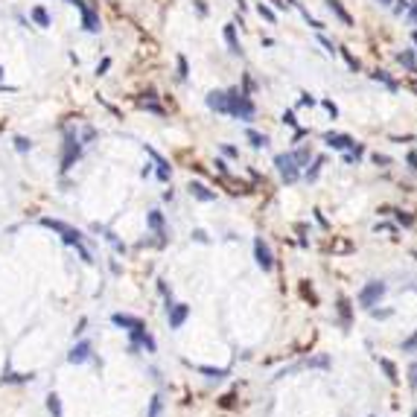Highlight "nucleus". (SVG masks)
I'll return each instance as SVG.
<instances>
[{"label": "nucleus", "instance_id": "obj_32", "mask_svg": "<svg viewBox=\"0 0 417 417\" xmlns=\"http://www.w3.org/2000/svg\"><path fill=\"white\" fill-rule=\"evenodd\" d=\"M341 56H344V62H347V67H350L353 73H359V62H356V56H353L347 47H341Z\"/></svg>", "mask_w": 417, "mask_h": 417}, {"label": "nucleus", "instance_id": "obj_28", "mask_svg": "<svg viewBox=\"0 0 417 417\" xmlns=\"http://www.w3.org/2000/svg\"><path fill=\"white\" fill-rule=\"evenodd\" d=\"M397 59H400V62L406 64V67H409V70H412V73H417V64H415V53H412V50H403V53H400V56H397Z\"/></svg>", "mask_w": 417, "mask_h": 417}, {"label": "nucleus", "instance_id": "obj_42", "mask_svg": "<svg viewBox=\"0 0 417 417\" xmlns=\"http://www.w3.org/2000/svg\"><path fill=\"white\" fill-rule=\"evenodd\" d=\"M283 123L292 128H298V120H295V111H283Z\"/></svg>", "mask_w": 417, "mask_h": 417}, {"label": "nucleus", "instance_id": "obj_56", "mask_svg": "<svg viewBox=\"0 0 417 417\" xmlns=\"http://www.w3.org/2000/svg\"><path fill=\"white\" fill-rule=\"evenodd\" d=\"M412 417H417V409H415V412H412Z\"/></svg>", "mask_w": 417, "mask_h": 417}, {"label": "nucleus", "instance_id": "obj_36", "mask_svg": "<svg viewBox=\"0 0 417 417\" xmlns=\"http://www.w3.org/2000/svg\"><path fill=\"white\" fill-rule=\"evenodd\" d=\"M315 102H318V99H315L312 94H301V99H298V105H301V108H312Z\"/></svg>", "mask_w": 417, "mask_h": 417}, {"label": "nucleus", "instance_id": "obj_49", "mask_svg": "<svg viewBox=\"0 0 417 417\" xmlns=\"http://www.w3.org/2000/svg\"><path fill=\"white\" fill-rule=\"evenodd\" d=\"M85 327H88V318H82V321H79V327L73 330V336H82V333H85Z\"/></svg>", "mask_w": 417, "mask_h": 417}, {"label": "nucleus", "instance_id": "obj_5", "mask_svg": "<svg viewBox=\"0 0 417 417\" xmlns=\"http://www.w3.org/2000/svg\"><path fill=\"white\" fill-rule=\"evenodd\" d=\"M274 166H277V172H280V178H283L286 184H295V181L301 178V166L295 163L292 152H280V155H274Z\"/></svg>", "mask_w": 417, "mask_h": 417}, {"label": "nucleus", "instance_id": "obj_6", "mask_svg": "<svg viewBox=\"0 0 417 417\" xmlns=\"http://www.w3.org/2000/svg\"><path fill=\"white\" fill-rule=\"evenodd\" d=\"M128 339H131L128 353H137L140 347H143L146 353H155V350H158V341L149 336V330H146V327H140V330H128Z\"/></svg>", "mask_w": 417, "mask_h": 417}, {"label": "nucleus", "instance_id": "obj_10", "mask_svg": "<svg viewBox=\"0 0 417 417\" xmlns=\"http://www.w3.org/2000/svg\"><path fill=\"white\" fill-rule=\"evenodd\" d=\"M187 318H190V306H187V303H172V306L166 309V321H169V330H181Z\"/></svg>", "mask_w": 417, "mask_h": 417}, {"label": "nucleus", "instance_id": "obj_45", "mask_svg": "<svg viewBox=\"0 0 417 417\" xmlns=\"http://www.w3.org/2000/svg\"><path fill=\"white\" fill-rule=\"evenodd\" d=\"M192 239H195V242H210V236H207L204 230H192Z\"/></svg>", "mask_w": 417, "mask_h": 417}, {"label": "nucleus", "instance_id": "obj_3", "mask_svg": "<svg viewBox=\"0 0 417 417\" xmlns=\"http://www.w3.org/2000/svg\"><path fill=\"white\" fill-rule=\"evenodd\" d=\"M385 292H388V286H385L382 280H371V283H365V286H362V292H359V298H356V301H359V306H362V309H374V306L385 298Z\"/></svg>", "mask_w": 417, "mask_h": 417}, {"label": "nucleus", "instance_id": "obj_53", "mask_svg": "<svg viewBox=\"0 0 417 417\" xmlns=\"http://www.w3.org/2000/svg\"><path fill=\"white\" fill-rule=\"evenodd\" d=\"M318 41H321V44H324V47H327V53H336V50H333V44H330V41H327V38H324V35H321Z\"/></svg>", "mask_w": 417, "mask_h": 417}, {"label": "nucleus", "instance_id": "obj_41", "mask_svg": "<svg viewBox=\"0 0 417 417\" xmlns=\"http://www.w3.org/2000/svg\"><path fill=\"white\" fill-rule=\"evenodd\" d=\"M368 312H371L374 318H391V315H394V309H368Z\"/></svg>", "mask_w": 417, "mask_h": 417}, {"label": "nucleus", "instance_id": "obj_21", "mask_svg": "<svg viewBox=\"0 0 417 417\" xmlns=\"http://www.w3.org/2000/svg\"><path fill=\"white\" fill-rule=\"evenodd\" d=\"M195 371H198V374H204L207 379H216V382L227 377V368H207V365H195Z\"/></svg>", "mask_w": 417, "mask_h": 417}, {"label": "nucleus", "instance_id": "obj_54", "mask_svg": "<svg viewBox=\"0 0 417 417\" xmlns=\"http://www.w3.org/2000/svg\"><path fill=\"white\" fill-rule=\"evenodd\" d=\"M409 21H412V24H417V3L412 6V12H409Z\"/></svg>", "mask_w": 417, "mask_h": 417}, {"label": "nucleus", "instance_id": "obj_51", "mask_svg": "<svg viewBox=\"0 0 417 417\" xmlns=\"http://www.w3.org/2000/svg\"><path fill=\"white\" fill-rule=\"evenodd\" d=\"M216 169H219V175H227V163L225 160H216Z\"/></svg>", "mask_w": 417, "mask_h": 417}, {"label": "nucleus", "instance_id": "obj_17", "mask_svg": "<svg viewBox=\"0 0 417 417\" xmlns=\"http://www.w3.org/2000/svg\"><path fill=\"white\" fill-rule=\"evenodd\" d=\"M327 6H330V12H336L339 15V21L344 24V27H353V18H350V12L341 6V0H327Z\"/></svg>", "mask_w": 417, "mask_h": 417}, {"label": "nucleus", "instance_id": "obj_39", "mask_svg": "<svg viewBox=\"0 0 417 417\" xmlns=\"http://www.w3.org/2000/svg\"><path fill=\"white\" fill-rule=\"evenodd\" d=\"M409 385H412V391H417V362L409 365Z\"/></svg>", "mask_w": 417, "mask_h": 417}, {"label": "nucleus", "instance_id": "obj_31", "mask_svg": "<svg viewBox=\"0 0 417 417\" xmlns=\"http://www.w3.org/2000/svg\"><path fill=\"white\" fill-rule=\"evenodd\" d=\"M15 149H18L21 155H27V152L32 149V140L30 137H15Z\"/></svg>", "mask_w": 417, "mask_h": 417}, {"label": "nucleus", "instance_id": "obj_33", "mask_svg": "<svg viewBox=\"0 0 417 417\" xmlns=\"http://www.w3.org/2000/svg\"><path fill=\"white\" fill-rule=\"evenodd\" d=\"M257 12H260V18H265L268 24H274V21H277V15H274V12H271L265 3H260V6H257Z\"/></svg>", "mask_w": 417, "mask_h": 417}, {"label": "nucleus", "instance_id": "obj_26", "mask_svg": "<svg viewBox=\"0 0 417 417\" xmlns=\"http://www.w3.org/2000/svg\"><path fill=\"white\" fill-rule=\"evenodd\" d=\"M32 21H35L38 27H50V15H47V9H44V6H35V9H32Z\"/></svg>", "mask_w": 417, "mask_h": 417}, {"label": "nucleus", "instance_id": "obj_44", "mask_svg": "<svg viewBox=\"0 0 417 417\" xmlns=\"http://www.w3.org/2000/svg\"><path fill=\"white\" fill-rule=\"evenodd\" d=\"M111 67V59H102V62L96 64V76H105V70Z\"/></svg>", "mask_w": 417, "mask_h": 417}, {"label": "nucleus", "instance_id": "obj_37", "mask_svg": "<svg viewBox=\"0 0 417 417\" xmlns=\"http://www.w3.org/2000/svg\"><path fill=\"white\" fill-rule=\"evenodd\" d=\"M140 108H146V111H152V114H158V117H163V114H166V111H163L160 105H155V102H146V99L140 102Z\"/></svg>", "mask_w": 417, "mask_h": 417}, {"label": "nucleus", "instance_id": "obj_18", "mask_svg": "<svg viewBox=\"0 0 417 417\" xmlns=\"http://www.w3.org/2000/svg\"><path fill=\"white\" fill-rule=\"evenodd\" d=\"M225 41H227V50H230L233 56H242V47H239V41H236V27H233V24L225 27Z\"/></svg>", "mask_w": 417, "mask_h": 417}, {"label": "nucleus", "instance_id": "obj_14", "mask_svg": "<svg viewBox=\"0 0 417 417\" xmlns=\"http://www.w3.org/2000/svg\"><path fill=\"white\" fill-rule=\"evenodd\" d=\"M324 143H327L330 149H353V146H356L353 137H347V134H333V131L324 134Z\"/></svg>", "mask_w": 417, "mask_h": 417}, {"label": "nucleus", "instance_id": "obj_7", "mask_svg": "<svg viewBox=\"0 0 417 417\" xmlns=\"http://www.w3.org/2000/svg\"><path fill=\"white\" fill-rule=\"evenodd\" d=\"M254 257H257V265H260L263 271H271V268H274V254H271V248H268V242H265L263 236L254 239Z\"/></svg>", "mask_w": 417, "mask_h": 417}, {"label": "nucleus", "instance_id": "obj_58", "mask_svg": "<svg viewBox=\"0 0 417 417\" xmlns=\"http://www.w3.org/2000/svg\"><path fill=\"white\" fill-rule=\"evenodd\" d=\"M382 3H385V6H388V3H391V0H382Z\"/></svg>", "mask_w": 417, "mask_h": 417}, {"label": "nucleus", "instance_id": "obj_23", "mask_svg": "<svg viewBox=\"0 0 417 417\" xmlns=\"http://www.w3.org/2000/svg\"><path fill=\"white\" fill-rule=\"evenodd\" d=\"M324 163H327V158H324V155H318V158L312 160V166H309V169L303 172V178H306L309 184H312V181H315V178L321 175V166H324Z\"/></svg>", "mask_w": 417, "mask_h": 417}, {"label": "nucleus", "instance_id": "obj_15", "mask_svg": "<svg viewBox=\"0 0 417 417\" xmlns=\"http://www.w3.org/2000/svg\"><path fill=\"white\" fill-rule=\"evenodd\" d=\"M301 368H321V371H327V368H330V359H327V356H312V359H306V362H301V365H295V368H286L280 377H286L292 371H301Z\"/></svg>", "mask_w": 417, "mask_h": 417}, {"label": "nucleus", "instance_id": "obj_48", "mask_svg": "<svg viewBox=\"0 0 417 417\" xmlns=\"http://www.w3.org/2000/svg\"><path fill=\"white\" fill-rule=\"evenodd\" d=\"M406 9H409V3H406V0H397V6H394V12H397V15H403Z\"/></svg>", "mask_w": 417, "mask_h": 417}, {"label": "nucleus", "instance_id": "obj_59", "mask_svg": "<svg viewBox=\"0 0 417 417\" xmlns=\"http://www.w3.org/2000/svg\"><path fill=\"white\" fill-rule=\"evenodd\" d=\"M371 417H374V415H371Z\"/></svg>", "mask_w": 417, "mask_h": 417}, {"label": "nucleus", "instance_id": "obj_13", "mask_svg": "<svg viewBox=\"0 0 417 417\" xmlns=\"http://www.w3.org/2000/svg\"><path fill=\"white\" fill-rule=\"evenodd\" d=\"M190 195L195 201H216V190H210L207 184H201V181H190Z\"/></svg>", "mask_w": 417, "mask_h": 417}, {"label": "nucleus", "instance_id": "obj_16", "mask_svg": "<svg viewBox=\"0 0 417 417\" xmlns=\"http://www.w3.org/2000/svg\"><path fill=\"white\" fill-rule=\"evenodd\" d=\"M339 321H341V327L344 330H350V324H353V306H350V301L341 295L339 298Z\"/></svg>", "mask_w": 417, "mask_h": 417}, {"label": "nucleus", "instance_id": "obj_43", "mask_svg": "<svg viewBox=\"0 0 417 417\" xmlns=\"http://www.w3.org/2000/svg\"><path fill=\"white\" fill-rule=\"evenodd\" d=\"M374 163H377V166H391V158H388V155H379V152H377V155H374Z\"/></svg>", "mask_w": 417, "mask_h": 417}, {"label": "nucleus", "instance_id": "obj_8", "mask_svg": "<svg viewBox=\"0 0 417 417\" xmlns=\"http://www.w3.org/2000/svg\"><path fill=\"white\" fill-rule=\"evenodd\" d=\"M67 3H73V6L82 12V27H85V32H99V15H96L85 0H67Z\"/></svg>", "mask_w": 417, "mask_h": 417}, {"label": "nucleus", "instance_id": "obj_40", "mask_svg": "<svg viewBox=\"0 0 417 417\" xmlns=\"http://www.w3.org/2000/svg\"><path fill=\"white\" fill-rule=\"evenodd\" d=\"M76 254L82 257V260H85V263H94V254H91V251H88V248H85V245H82V242H79V245H76Z\"/></svg>", "mask_w": 417, "mask_h": 417}, {"label": "nucleus", "instance_id": "obj_34", "mask_svg": "<svg viewBox=\"0 0 417 417\" xmlns=\"http://www.w3.org/2000/svg\"><path fill=\"white\" fill-rule=\"evenodd\" d=\"M32 374H6L3 377V382H30Z\"/></svg>", "mask_w": 417, "mask_h": 417}, {"label": "nucleus", "instance_id": "obj_52", "mask_svg": "<svg viewBox=\"0 0 417 417\" xmlns=\"http://www.w3.org/2000/svg\"><path fill=\"white\" fill-rule=\"evenodd\" d=\"M312 213H315V219H318V225H321V227H330V225H327V219L321 216V210H312Z\"/></svg>", "mask_w": 417, "mask_h": 417}, {"label": "nucleus", "instance_id": "obj_30", "mask_svg": "<svg viewBox=\"0 0 417 417\" xmlns=\"http://www.w3.org/2000/svg\"><path fill=\"white\" fill-rule=\"evenodd\" d=\"M400 347H403V353H417V330L406 339V341H403V344H400Z\"/></svg>", "mask_w": 417, "mask_h": 417}, {"label": "nucleus", "instance_id": "obj_25", "mask_svg": "<svg viewBox=\"0 0 417 417\" xmlns=\"http://www.w3.org/2000/svg\"><path fill=\"white\" fill-rule=\"evenodd\" d=\"M292 158H295L298 166H306L309 158H312V149H309V146H301V149H295V152H292Z\"/></svg>", "mask_w": 417, "mask_h": 417}, {"label": "nucleus", "instance_id": "obj_11", "mask_svg": "<svg viewBox=\"0 0 417 417\" xmlns=\"http://www.w3.org/2000/svg\"><path fill=\"white\" fill-rule=\"evenodd\" d=\"M111 324L114 327H123V330H140V327H146L143 324V318H137V315H128V312H114L111 315Z\"/></svg>", "mask_w": 417, "mask_h": 417}, {"label": "nucleus", "instance_id": "obj_55", "mask_svg": "<svg viewBox=\"0 0 417 417\" xmlns=\"http://www.w3.org/2000/svg\"><path fill=\"white\" fill-rule=\"evenodd\" d=\"M412 41H415V44H417V30H415V32H412Z\"/></svg>", "mask_w": 417, "mask_h": 417}, {"label": "nucleus", "instance_id": "obj_20", "mask_svg": "<svg viewBox=\"0 0 417 417\" xmlns=\"http://www.w3.org/2000/svg\"><path fill=\"white\" fill-rule=\"evenodd\" d=\"M245 140H248L254 149H265V146H268V134H260L254 128H245Z\"/></svg>", "mask_w": 417, "mask_h": 417}, {"label": "nucleus", "instance_id": "obj_46", "mask_svg": "<svg viewBox=\"0 0 417 417\" xmlns=\"http://www.w3.org/2000/svg\"><path fill=\"white\" fill-rule=\"evenodd\" d=\"M222 155L225 158H239V152H236L233 146H222Z\"/></svg>", "mask_w": 417, "mask_h": 417}, {"label": "nucleus", "instance_id": "obj_57", "mask_svg": "<svg viewBox=\"0 0 417 417\" xmlns=\"http://www.w3.org/2000/svg\"><path fill=\"white\" fill-rule=\"evenodd\" d=\"M0 79H3V67H0Z\"/></svg>", "mask_w": 417, "mask_h": 417}, {"label": "nucleus", "instance_id": "obj_4", "mask_svg": "<svg viewBox=\"0 0 417 417\" xmlns=\"http://www.w3.org/2000/svg\"><path fill=\"white\" fill-rule=\"evenodd\" d=\"M41 225H44V227H50V230H56V233L62 236V242H64V245H70V248H76V245L82 242V233H79L76 227H70V225L59 222V219H50V216H44V219H41Z\"/></svg>", "mask_w": 417, "mask_h": 417}, {"label": "nucleus", "instance_id": "obj_27", "mask_svg": "<svg viewBox=\"0 0 417 417\" xmlns=\"http://www.w3.org/2000/svg\"><path fill=\"white\" fill-rule=\"evenodd\" d=\"M391 213H394V219L403 225V227H415V216H409L406 210H391Z\"/></svg>", "mask_w": 417, "mask_h": 417}, {"label": "nucleus", "instance_id": "obj_12", "mask_svg": "<svg viewBox=\"0 0 417 417\" xmlns=\"http://www.w3.org/2000/svg\"><path fill=\"white\" fill-rule=\"evenodd\" d=\"M146 227L155 230L160 236V245L166 242V227H163V213H160V210H149V213H146Z\"/></svg>", "mask_w": 417, "mask_h": 417}, {"label": "nucleus", "instance_id": "obj_2", "mask_svg": "<svg viewBox=\"0 0 417 417\" xmlns=\"http://www.w3.org/2000/svg\"><path fill=\"white\" fill-rule=\"evenodd\" d=\"M79 158H82V140L76 137V128H64V143H62V172L73 169Z\"/></svg>", "mask_w": 417, "mask_h": 417}, {"label": "nucleus", "instance_id": "obj_35", "mask_svg": "<svg viewBox=\"0 0 417 417\" xmlns=\"http://www.w3.org/2000/svg\"><path fill=\"white\" fill-rule=\"evenodd\" d=\"M187 76H190V73H187V59H184V56H178V79H181V82H187Z\"/></svg>", "mask_w": 417, "mask_h": 417}, {"label": "nucleus", "instance_id": "obj_1", "mask_svg": "<svg viewBox=\"0 0 417 417\" xmlns=\"http://www.w3.org/2000/svg\"><path fill=\"white\" fill-rule=\"evenodd\" d=\"M227 117H233V120H254V114H257V108H254V102H251V96L248 94H242L239 88H230L227 91V111H225Z\"/></svg>", "mask_w": 417, "mask_h": 417}, {"label": "nucleus", "instance_id": "obj_24", "mask_svg": "<svg viewBox=\"0 0 417 417\" xmlns=\"http://www.w3.org/2000/svg\"><path fill=\"white\" fill-rule=\"evenodd\" d=\"M377 362H379V368L385 371V377H388V382H400V377H397V368H394V362H391V359H385V356H379Z\"/></svg>", "mask_w": 417, "mask_h": 417}, {"label": "nucleus", "instance_id": "obj_38", "mask_svg": "<svg viewBox=\"0 0 417 417\" xmlns=\"http://www.w3.org/2000/svg\"><path fill=\"white\" fill-rule=\"evenodd\" d=\"M321 105H324V108H327V114H330V117H333V120H336V117H339V108H336V102H333V99H321Z\"/></svg>", "mask_w": 417, "mask_h": 417}, {"label": "nucleus", "instance_id": "obj_9", "mask_svg": "<svg viewBox=\"0 0 417 417\" xmlns=\"http://www.w3.org/2000/svg\"><path fill=\"white\" fill-rule=\"evenodd\" d=\"M91 353H94V344H91L88 339H82V341H76V344L70 347L67 362H70V365H85V362L91 359Z\"/></svg>", "mask_w": 417, "mask_h": 417}, {"label": "nucleus", "instance_id": "obj_29", "mask_svg": "<svg viewBox=\"0 0 417 417\" xmlns=\"http://www.w3.org/2000/svg\"><path fill=\"white\" fill-rule=\"evenodd\" d=\"M160 409H163V400L155 394V397L149 400V415H146V417H160Z\"/></svg>", "mask_w": 417, "mask_h": 417}, {"label": "nucleus", "instance_id": "obj_50", "mask_svg": "<svg viewBox=\"0 0 417 417\" xmlns=\"http://www.w3.org/2000/svg\"><path fill=\"white\" fill-rule=\"evenodd\" d=\"M195 12H198V15H207V6H204V0H195Z\"/></svg>", "mask_w": 417, "mask_h": 417}, {"label": "nucleus", "instance_id": "obj_22", "mask_svg": "<svg viewBox=\"0 0 417 417\" xmlns=\"http://www.w3.org/2000/svg\"><path fill=\"white\" fill-rule=\"evenodd\" d=\"M371 76H374L377 82H382V85L388 88V91H391V94H397V91H400V85H397V79H391V76H388L385 70H374Z\"/></svg>", "mask_w": 417, "mask_h": 417}, {"label": "nucleus", "instance_id": "obj_19", "mask_svg": "<svg viewBox=\"0 0 417 417\" xmlns=\"http://www.w3.org/2000/svg\"><path fill=\"white\" fill-rule=\"evenodd\" d=\"M47 412H50V417H64L62 397H59L56 391H50V394H47Z\"/></svg>", "mask_w": 417, "mask_h": 417}, {"label": "nucleus", "instance_id": "obj_47", "mask_svg": "<svg viewBox=\"0 0 417 417\" xmlns=\"http://www.w3.org/2000/svg\"><path fill=\"white\" fill-rule=\"evenodd\" d=\"M409 169L417 172V152H409Z\"/></svg>", "mask_w": 417, "mask_h": 417}]
</instances>
